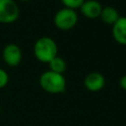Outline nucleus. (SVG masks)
Listing matches in <instances>:
<instances>
[{"label": "nucleus", "instance_id": "7", "mask_svg": "<svg viewBox=\"0 0 126 126\" xmlns=\"http://www.w3.org/2000/svg\"><path fill=\"white\" fill-rule=\"evenodd\" d=\"M81 13L88 19H96L100 16L102 6L96 0H85L79 8Z\"/></svg>", "mask_w": 126, "mask_h": 126}, {"label": "nucleus", "instance_id": "1", "mask_svg": "<svg viewBox=\"0 0 126 126\" xmlns=\"http://www.w3.org/2000/svg\"><path fill=\"white\" fill-rule=\"evenodd\" d=\"M38 82L43 91L52 94L64 93L66 89V80L63 74H58L50 70L43 72Z\"/></svg>", "mask_w": 126, "mask_h": 126}, {"label": "nucleus", "instance_id": "10", "mask_svg": "<svg viewBox=\"0 0 126 126\" xmlns=\"http://www.w3.org/2000/svg\"><path fill=\"white\" fill-rule=\"evenodd\" d=\"M49 70L52 71V72H55V73H58V74H63L67 68V64L65 62V60L62 58V57H59V56H56L54 57L49 63Z\"/></svg>", "mask_w": 126, "mask_h": 126}, {"label": "nucleus", "instance_id": "4", "mask_svg": "<svg viewBox=\"0 0 126 126\" xmlns=\"http://www.w3.org/2000/svg\"><path fill=\"white\" fill-rule=\"evenodd\" d=\"M20 8L14 0H0V23L12 24L18 20Z\"/></svg>", "mask_w": 126, "mask_h": 126}, {"label": "nucleus", "instance_id": "13", "mask_svg": "<svg viewBox=\"0 0 126 126\" xmlns=\"http://www.w3.org/2000/svg\"><path fill=\"white\" fill-rule=\"evenodd\" d=\"M119 86L124 91H126V75H124V76H122L120 78V80H119Z\"/></svg>", "mask_w": 126, "mask_h": 126}, {"label": "nucleus", "instance_id": "11", "mask_svg": "<svg viewBox=\"0 0 126 126\" xmlns=\"http://www.w3.org/2000/svg\"><path fill=\"white\" fill-rule=\"evenodd\" d=\"M61 2L65 8L76 10L82 6V4L85 2V0H61Z\"/></svg>", "mask_w": 126, "mask_h": 126}, {"label": "nucleus", "instance_id": "8", "mask_svg": "<svg viewBox=\"0 0 126 126\" xmlns=\"http://www.w3.org/2000/svg\"><path fill=\"white\" fill-rule=\"evenodd\" d=\"M111 32L112 36L117 43L126 45V17H120L116 23L112 25Z\"/></svg>", "mask_w": 126, "mask_h": 126}, {"label": "nucleus", "instance_id": "3", "mask_svg": "<svg viewBox=\"0 0 126 126\" xmlns=\"http://www.w3.org/2000/svg\"><path fill=\"white\" fill-rule=\"evenodd\" d=\"M54 25L61 31L72 30L78 22V14L75 10L69 8H62L54 15Z\"/></svg>", "mask_w": 126, "mask_h": 126}, {"label": "nucleus", "instance_id": "14", "mask_svg": "<svg viewBox=\"0 0 126 126\" xmlns=\"http://www.w3.org/2000/svg\"><path fill=\"white\" fill-rule=\"evenodd\" d=\"M21 1H23V2H27V1H29V0H21Z\"/></svg>", "mask_w": 126, "mask_h": 126}, {"label": "nucleus", "instance_id": "15", "mask_svg": "<svg viewBox=\"0 0 126 126\" xmlns=\"http://www.w3.org/2000/svg\"><path fill=\"white\" fill-rule=\"evenodd\" d=\"M0 112H1V106H0Z\"/></svg>", "mask_w": 126, "mask_h": 126}, {"label": "nucleus", "instance_id": "12", "mask_svg": "<svg viewBox=\"0 0 126 126\" xmlns=\"http://www.w3.org/2000/svg\"><path fill=\"white\" fill-rule=\"evenodd\" d=\"M9 82V76L8 73L4 70L0 68V89L4 88Z\"/></svg>", "mask_w": 126, "mask_h": 126}, {"label": "nucleus", "instance_id": "2", "mask_svg": "<svg viewBox=\"0 0 126 126\" xmlns=\"http://www.w3.org/2000/svg\"><path fill=\"white\" fill-rule=\"evenodd\" d=\"M57 44L49 36H42L38 38L33 46V54L35 58L42 63H49L57 56Z\"/></svg>", "mask_w": 126, "mask_h": 126}, {"label": "nucleus", "instance_id": "9", "mask_svg": "<svg viewBox=\"0 0 126 126\" xmlns=\"http://www.w3.org/2000/svg\"><path fill=\"white\" fill-rule=\"evenodd\" d=\"M100 19L102 20L103 23L107 24V25H113L116 23V21L120 18L119 14H118V11L113 8V7H110V6H107V7H102V10H101V13H100Z\"/></svg>", "mask_w": 126, "mask_h": 126}, {"label": "nucleus", "instance_id": "6", "mask_svg": "<svg viewBox=\"0 0 126 126\" xmlns=\"http://www.w3.org/2000/svg\"><path fill=\"white\" fill-rule=\"evenodd\" d=\"M84 85L86 89L90 92H93V93L99 92L103 89L105 85V79L101 73L92 72V73H89L85 77Z\"/></svg>", "mask_w": 126, "mask_h": 126}, {"label": "nucleus", "instance_id": "5", "mask_svg": "<svg viewBox=\"0 0 126 126\" xmlns=\"http://www.w3.org/2000/svg\"><path fill=\"white\" fill-rule=\"evenodd\" d=\"M2 57L8 66L15 67L19 65L22 60V50L16 43H8L3 48Z\"/></svg>", "mask_w": 126, "mask_h": 126}]
</instances>
